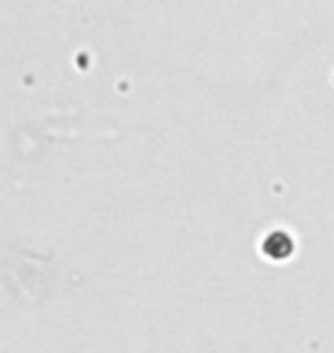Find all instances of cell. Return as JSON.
Returning <instances> with one entry per match:
<instances>
[{"mask_svg":"<svg viewBox=\"0 0 334 353\" xmlns=\"http://www.w3.org/2000/svg\"><path fill=\"white\" fill-rule=\"evenodd\" d=\"M291 250H293V241H291L284 232H273V234H270L266 239V243H264V252L268 257H273V259L289 257Z\"/></svg>","mask_w":334,"mask_h":353,"instance_id":"1","label":"cell"}]
</instances>
